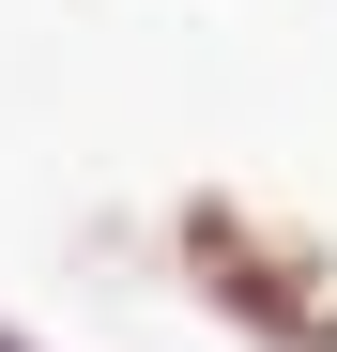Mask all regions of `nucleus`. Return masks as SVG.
<instances>
[{"instance_id": "f03ea898", "label": "nucleus", "mask_w": 337, "mask_h": 352, "mask_svg": "<svg viewBox=\"0 0 337 352\" xmlns=\"http://www.w3.org/2000/svg\"><path fill=\"white\" fill-rule=\"evenodd\" d=\"M0 352H16V337H0Z\"/></svg>"}, {"instance_id": "f257e3e1", "label": "nucleus", "mask_w": 337, "mask_h": 352, "mask_svg": "<svg viewBox=\"0 0 337 352\" xmlns=\"http://www.w3.org/2000/svg\"><path fill=\"white\" fill-rule=\"evenodd\" d=\"M184 276H199V307H230L261 352H337V261L307 230H276L261 199H184Z\"/></svg>"}]
</instances>
